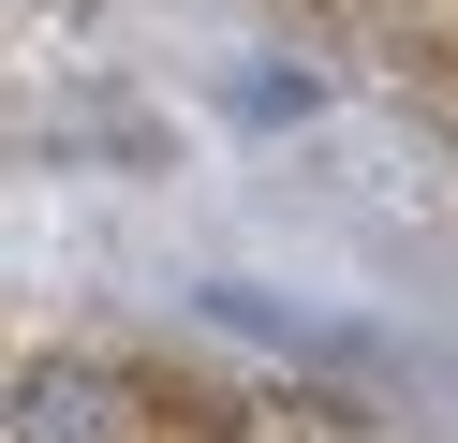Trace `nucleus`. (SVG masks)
<instances>
[{"mask_svg": "<svg viewBox=\"0 0 458 443\" xmlns=\"http://www.w3.org/2000/svg\"><path fill=\"white\" fill-rule=\"evenodd\" d=\"M15 443H133V399L74 354H45V370H15Z\"/></svg>", "mask_w": 458, "mask_h": 443, "instance_id": "f257e3e1", "label": "nucleus"}]
</instances>
